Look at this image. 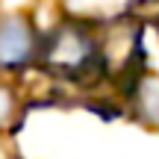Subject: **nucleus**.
<instances>
[{
    "label": "nucleus",
    "mask_w": 159,
    "mask_h": 159,
    "mask_svg": "<svg viewBox=\"0 0 159 159\" xmlns=\"http://www.w3.org/2000/svg\"><path fill=\"white\" fill-rule=\"evenodd\" d=\"M33 53H35L33 30H30L27 18H21V15L0 18V68H6V71L21 68L33 59Z\"/></svg>",
    "instance_id": "obj_2"
},
{
    "label": "nucleus",
    "mask_w": 159,
    "mask_h": 159,
    "mask_svg": "<svg viewBox=\"0 0 159 159\" xmlns=\"http://www.w3.org/2000/svg\"><path fill=\"white\" fill-rule=\"evenodd\" d=\"M133 103L136 115L144 124H159V77H142L133 85Z\"/></svg>",
    "instance_id": "obj_3"
},
{
    "label": "nucleus",
    "mask_w": 159,
    "mask_h": 159,
    "mask_svg": "<svg viewBox=\"0 0 159 159\" xmlns=\"http://www.w3.org/2000/svg\"><path fill=\"white\" fill-rule=\"evenodd\" d=\"M0 159H15V150L9 144H3V142H0Z\"/></svg>",
    "instance_id": "obj_5"
},
{
    "label": "nucleus",
    "mask_w": 159,
    "mask_h": 159,
    "mask_svg": "<svg viewBox=\"0 0 159 159\" xmlns=\"http://www.w3.org/2000/svg\"><path fill=\"white\" fill-rule=\"evenodd\" d=\"M39 59L44 65V71L59 74L65 80H83L91 71H100L97 62V41L83 24L71 21L56 27L44 39L39 50Z\"/></svg>",
    "instance_id": "obj_1"
},
{
    "label": "nucleus",
    "mask_w": 159,
    "mask_h": 159,
    "mask_svg": "<svg viewBox=\"0 0 159 159\" xmlns=\"http://www.w3.org/2000/svg\"><path fill=\"white\" fill-rule=\"evenodd\" d=\"M15 91L0 85V127H9L12 124V115H15Z\"/></svg>",
    "instance_id": "obj_4"
}]
</instances>
